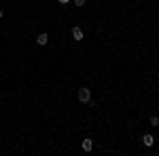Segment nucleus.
I'll return each instance as SVG.
<instances>
[{
	"mask_svg": "<svg viewBox=\"0 0 159 156\" xmlns=\"http://www.w3.org/2000/svg\"><path fill=\"white\" fill-rule=\"evenodd\" d=\"M76 97H79L81 103H89V101H91V91H89L87 86H81V89L76 91Z\"/></svg>",
	"mask_w": 159,
	"mask_h": 156,
	"instance_id": "1",
	"label": "nucleus"
},
{
	"mask_svg": "<svg viewBox=\"0 0 159 156\" xmlns=\"http://www.w3.org/2000/svg\"><path fill=\"white\" fill-rule=\"evenodd\" d=\"M72 38H74V40H83V38H85V32H83V27L74 25V27H72Z\"/></svg>",
	"mask_w": 159,
	"mask_h": 156,
	"instance_id": "2",
	"label": "nucleus"
},
{
	"mask_svg": "<svg viewBox=\"0 0 159 156\" xmlns=\"http://www.w3.org/2000/svg\"><path fill=\"white\" fill-rule=\"evenodd\" d=\"M142 144L147 145V148H153V145H155V137H153L151 133H147V135L142 137Z\"/></svg>",
	"mask_w": 159,
	"mask_h": 156,
	"instance_id": "3",
	"label": "nucleus"
},
{
	"mask_svg": "<svg viewBox=\"0 0 159 156\" xmlns=\"http://www.w3.org/2000/svg\"><path fill=\"white\" fill-rule=\"evenodd\" d=\"M47 42H49V36H47L45 32H43V34H38V38H36V44H38V47H45Z\"/></svg>",
	"mask_w": 159,
	"mask_h": 156,
	"instance_id": "4",
	"label": "nucleus"
},
{
	"mask_svg": "<svg viewBox=\"0 0 159 156\" xmlns=\"http://www.w3.org/2000/svg\"><path fill=\"white\" fill-rule=\"evenodd\" d=\"M81 148H83V152H91V150H93V141H91V139H83Z\"/></svg>",
	"mask_w": 159,
	"mask_h": 156,
	"instance_id": "5",
	"label": "nucleus"
},
{
	"mask_svg": "<svg viewBox=\"0 0 159 156\" xmlns=\"http://www.w3.org/2000/svg\"><path fill=\"white\" fill-rule=\"evenodd\" d=\"M148 122H151L153 127H157V124H159V116H151V120H148Z\"/></svg>",
	"mask_w": 159,
	"mask_h": 156,
	"instance_id": "6",
	"label": "nucleus"
},
{
	"mask_svg": "<svg viewBox=\"0 0 159 156\" xmlns=\"http://www.w3.org/2000/svg\"><path fill=\"white\" fill-rule=\"evenodd\" d=\"M74 4H76V6H83V4H85V0H74Z\"/></svg>",
	"mask_w": 159,
	"mask_h": 156,
	"instance_id": "7",
	"label": "nucleus"
},
{
	"mask_svg": "<svg viewBox=\"0 0 159 156\" xmlns=\"http://www.w3.org/2000/svg\"><path fill=\"white\" fill-rule=\"evenodd\" d=\"M57 2H60V4H68L70 0H57Z\"/></svg>",
	"mask_w": 159,
	"mask_h": 156,
	"instance_id": "8",
	"label": "nucleus"
},
{
	"mask_svg": "<svg viewBox=\"0 0 159 156\" xmlns=\"http://www.w3.org/2000/svg\"><path fill=\"white\" fill-rule=\"evenodd\" d=\"M2 15H4V13H2V9H0V19H2Z\"/></svg>",
	"mask_w": 159,
	"mask_h": 156,
	"instance_id": "9",
	"label": "nucleus"
}]
</instances>
